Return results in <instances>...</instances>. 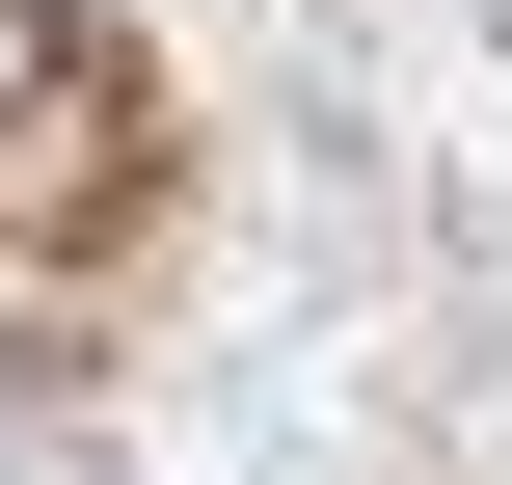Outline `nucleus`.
<instances>
[{
    "label": "nucleus",
    "instance_id": "1",
    "mask_svg": "<svg viewBox=\"0 0 512 485\" xmlns=\"http://www.w3.org/2000/svg\"><path fill=\"white\" fill-rule=\"evenodd\" d=\"M135 216V54L81 0H0V243H108Z\"/></svg>",
    "mask_w": 512,
    "mask_h": 485
}]
</instances>
